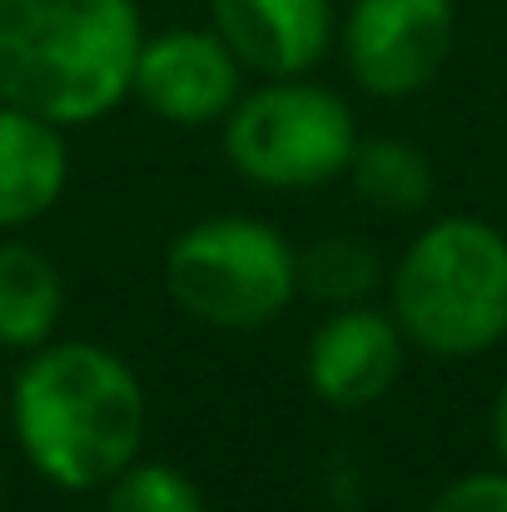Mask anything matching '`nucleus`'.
Wrapping results in <instances>:
<instances>
[{
	"instance_id": "obj_1",
	"label": "nucleus",
	"mask_w": 507,
	"mask_h": 512,
	"mask_svg": "<svg viewBox=\"0 0 507 512\" xmlns=\"http://www.w3.org/2000/svg\"><path fill=\"white\" fill-rule=\"evenodd\" d=\"M145 388L105 343L65 339L30 348L10 388V423L25 463L65 488H110L145 448Z\"/></svg>"
},
{
	"instance_id": "obj_2",
	"label": "nucleus",
	"mask_w": 507,
	"mask_h": 512,
	"mask_svg": "<svg viewBox=\"0 0 507 512\" xmlns=\"http://www.w3.org/2000/svg\"><path fill=\"white\" fill-rule=\"evenodd\" d=\"M140 45L135 0H0V105L95 125L130 95Z\"/></svg>"
},
{
	"instance_id": "obj_3",
	"label": "nucleus",
	"mask_w": 507,
	"mask_h": 512,
	"mask_svg": "<svg viewBox=\"0 0 507 512\" xmlns=\"http://www.w3.org/2000/svg\"><path fill=\"white\" fill-rule=\"evenodd\" d=\"M393 319L433 358H478L507 339V234L478 214H443L393 269Z\"/></svg>"
},
{
	"instance_id": "obj_4",
	"label": "nucleus",
	"mask_w": 507,
	"mask_h": 512,
	"mask_svg": "<svg viewBox=\"0 0 507 512\" xmlns=\"http://www.w3.org/2000/svg\"><path fill=\"white\" fill-rule=\"evenodd\" d=\"M165 294L209 329H264L299 294V254L264 219L214 214L169 244Z\"/></svg>"
},
{
	"instance_id": "obj_5",
	"label": "nucleus",
	"mask_w": 507,
	"mask_h": 512,
	"mask_svg": "<svg viewBox=\"0 0 507 512\" xmlns=\"http://www.w3.org/2000/svg\"><path fill=\"white\" fill-rule=\"evenodd\" d=\"M358 150V125L343 95L304 75L269 80L234 100L224 115V160L264 189H319Z\"/></svg>"
},
{
	"instance_id": "obj_6",
	"label": "nucleus",
	"mask_w": 507,
	"mask_h": 512,
	"mask_svg": "<svg viewBox=\"0 0 507 512\" xmlns=\"http://www.w3.org/2000/svg\"><path fill=\"white\" fill-rule=\"evenodd\" d=\"M458 40L453 0H353L343 20V60L358 90L408 100L428 90Z\"/></svg>"
},
{
	"instance_id": "obj_7",
	"label": "nucleus",
	"mask_w": 507,
	"mask_h": 512,
	"mask_svg": "<svg viewBox=\"0 0 507 512\" xmlns=\"http://www.w3.org/2000/svg\"><path fill=\"white\" fill-rule=\"evenodd\" d=\"M239 55L214 30H165L140 45L130 95L169 125H214L239 100Z\"/></svg>"
},
{
	"instance_id": "obj_8",
	"label": "nucleus",
	"mask_w": 507,
	"mask_h": 512,
	"mask_svg": "<svg viewBox=\"0 0 507 512\" xmlns=\"http://www.w3.org/2000/svg\"><path fill=\"white\" fill-rule=\"evenodd\" d=\"M403 329L393 314H378L368 304L334 309L304 353V373L314 398L329 408H368L378 403L398 373H403Z\"/></svg>"
},
{
	"instance_id": "obj_9",
	"label": "nucleus",
	"mask_w": 507,
	"mask_h": 512,
	"mask_svg": "<svg viewBox=\"0 0 507 512\" xmlns=\"http://www.w3.org/2000/svg\"><path fill=\"white\" fill-rule=\"evenodd\" d=\"M209 15L239 65L269 80L314 70L334 40L329 0H209Z\"/></svg>"
},
{
	"instance_id": "obj_10",
	"label": "nucleus",
	"mask_w": 507,
	"mask_h": 512,
	"mask_svg": "<svg viewBox=\"0 0 507 512\" xmlns=\"http://www.w3.org/2000/svg\"><path fill=\"white\" fill-rule=\"evenodd\" d=\"M70 179V150L60 125L0 105V234L25 229L55 209Z\"/></svg>"
},
{
	"instance_id": "obj_11",
	"label": "nucleus",
	"mask_w": 507,
	"mask_h": 512,
	"mask_svg": "<svg viewBox=\"0 0 507 512\" xmlns=\"http://www.w3.org/2000/svg\"><path fill=\"white\" fill-rule=\"evenodd\" d=\"M60 304H65V284L50 254L20 239L0 244V343L15 353L50 343L60 324Z\"/></svg>"
},
{
	"instance_id": "obj_12",
	"label": "nucleus",
	"mask_w": 507,
	"mask_h": 512,
	"mask_svg": "<svg viewBox=\"0 0 507 512\" xmlns=\"http://www.w3.org/2000/svg\"><path fill=\"white\" fill-rule=\"evenodd\" d=\"M353 194L383 214H418L433 194V165L413 140L398 135H373L358 140L353 160H348Z\"/></svg>"
},
{
	"instance_id": "obj_13",
	"label": "nucleus",
	"mask_w": 507,
	"mask_h": 512,
	"mask_svg": "<svg viewBox=\"0 0 507 512\" xmlns=\"http://www.w3.org/2000/svg\"><path fill=\"white\" fill-rule=\"evenodd\" d=\"M378 254L358 239H319L299 254V294L329 304V309H348L363 304L378 289Z\"/></svg>"
},
{
	"instance_id": "obj_14",
	"label": "nucleus",
	"mask_w": 507,
	"mask_h": 512,
	"mask_svg": "<svg viewBox=\"0 0 507 512\" xmlns=\"http://www.w3.org/2000/svg\"><path fill=\"white\" fill-rule=\"evenodd\" d=\"M105 512H204V498L179 468L135 458L105 488Z\"/></svg>"
},
{
	"instance_id": "obj_15",
	"label": "nucleus",
	"mask_w": 507,
	"mask_h": 512,
	"mask_svg": "<svg viewBox=\"0 0 507 512\" xmlns=\"http://www.w3.org/2000/svg\"><path fill=\"white\" fill-rule=\"evenodd\" d=\"M428 512H507V468L463 473L428 503Z\"/></svg>"
},
{
	"instance_id": "obj_16",
	"label": "nucleus",
	"mask_w": 507,
	"mask_h": 512,
	"mask_svg": "<svg viewBox=\"0 0 507 512\" xmlns=\"http://www.w3.org/2000/svg\"><path fill=\"white\" fill-rule=\"evenodd\" d=\"M493 448H498V463L507 468V378L498 388V398H493Z\"/></svg>"
},
{
	"instance_id": "obj_17",
	"label": "nucleus",
	"mask_w": 507,
	"mask_h": 512,
	"mask_svg": "<svg viewBox=\"0 0 507 512\" xmlns=\"http://www.w3.org/2000/svg\"><path fill=\"white\" fill-rule=\"evenodd\" d=\"M0 503H5V473H0Z\"/></svg>"
}]
</instances>
